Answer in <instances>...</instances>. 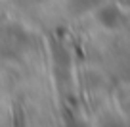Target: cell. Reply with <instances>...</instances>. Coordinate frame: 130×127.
I'll use <instances>...</instances> for the list:
<instances>
[{
	"instance_id": "obj_1",
	"label": "cell",
	"mask_w": 130,
	"mask_h": 127,
	"mask_svg": "<svg viewBox=\"0 0 130 127\" xmlns=\"http://www.w3.org/2000/svg\"><path fill=\"white\" fill-rule=\"evenodd\" d=\"M13 127H25L23 110H21L19 104H13Z\"/></svg>"
}]
</instances>
